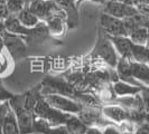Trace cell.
<instances>
[{"mask_svg": "<svg viewBox=\"0 0 149 134\" xmlns=\"http://www.w3.org/2000/svg\"><path fill=\"white\" fill-rule=\"evenodd\" d=\"M9 16H10V14H9V10H8L7 3L6 2H0V19L6 20Z\"/></svg>", "mask_w": 149, "mask_h": 134, "instance_id": "cell-23", "label": "cell"}, {"mask_svg": "<svg viewBox=\"0 0 149 134\" xmlns=\"http://www.w3.org/2000/svg\"><path fill=\"white\" fill-rule=\"evenodd\" d=\"M103 134H122L120 131V128L116 124H111V125H107L105 127L102 128Z\"/></svg>", "mask_w": 149, "mask_h": 134, "instance_id": "cell-22", "label": "cell"}, {"mask_svg": "<svg viewBox=\"0 0 149 134\" xmlns=\"http://www.w3.org/2000/svg\"><path fill=\"white\" fill-rule=\"evenodd\" d=\"M8 102L15 112L20 134H33L35 114L25 106V94L14 95Z\"/></svg>", "mask_w": 149, "mask_h": 134, "instance_id": "cell-1", "label": "cell"}, {"mask_svg": "<svg viewBox=\"0 0 149 134\" xmlns=\"http://www.w3.org/2000/svg\"><path fill=\"white\" fill-rule=\"evenodd\" d=\"M6 3H7L10 16H17L24 8L26 7L24 0H7Z\"/></svg>", "mask_w": 149, "mask_h": 134, "instance_id": "cell-20", "label": "cell"}, {"mask_svg": "<svg viewBox=\"0 0 149 134\" xmlns=\"http://www.w3.org/2000/svg\"><path fill=\"white\" fill-rule=\"evenodd\" d=\"M16 17H17L18 20L22 22L25 27H27V28H34V27H36L38 23L40 22V20L30 11L27 6L24 8Z\"/></svg>", "mask_w": 149, "mask_h": 134, "instance_id": "cell-16", "label": "cell"}, {"mask_svg": "<svg viewBox=\"0 0 149 134\" xmlns=\"http://www.w3.org/2000/svg\"><path fill=\"white\" fill-rule=\"evenodd\" d=\"M52 134H70V132L67 131L65 125H61V126L53 127Z\"/></svg>", "mask_w": 149, "mask_h": 134, "instance_id": "cell-25", "label": "cell"}, {"mask_svg": "<svg viewBox=\"0 0 149 134\" xmlns=\"http://www.w3.org/2000/svg\"><path fill=\"white\" fill-rule=\"evenodd\" d=\"M107 36L111 40L118 55L121 58L132 60V48L134 44L131 41L130 38L128 36H109V35Z\"/></svg>", "mask_w": 149, "mask_h": 134, "instance_id": "cell-10", "label": "cell"}, {"mask_svg": "<svg viewBox=\"0 0 149 134\" xmlns=\"http://www.w3.org/2000/svg\"><path fill=\"white\" fill-rule=\"evenodd\" d=\"M122 134H134L132 132H128V131H125V132H122Z\"/></svg>", "mask_w": 149, "mask_h": 134, "instance_id": "cell-33", "label": "cell"}, {"mask_svg": "<svg viewBox=\"0 0 149 134\" xmlns=\"http://www.w3.org/2000/svg\"><path fill=\"white\" fill-rule=\"evenodd\" d=\"M70 1H71V2H72V3H73V5H74V6H75V2H76L77 0H70Z\"/></svg>", "mask_w": 149, "mask_h": 134, "instance_id": "cell-34", "label": "cell"}, {"mask_svg": "<svg viewBox=\"0 0 149 134\" xmlns=\"http://www.w3.org/2000/svg\"><path fill=\"white\" fill-rule=\"evenodd\" d=\"M83 1H86V0H77V1L75 2V8L79 7V6H80V3H81V2H83ZM89 1H93V2L101 3V5H105V2H107V0H89Z\"/></svg>", "mask_w": 149, "mask_h": 134, "instance_id": "cell-29", "label": "cell"}, {"mask_svg": "<svg viewBox=\"0 0 149 134\" xmlns=\"http://www.w3.org/2000/svg\"><path fill=\"white\" fill-rule=\"evenodd\" d=\"M53 126L46 119L35 116L34 126H33V134H52Z\"/></svg>", "mask_w": 149, "mask_h": 134, "instance_id": "cell-19", "label": "cell"}, {"mask_svg": "<svg viewBox=\"0 0 149 134\" xmlns=\"http://www.w3.org/2000/svg\"><path fill=\"white\" fill-rule=\"evenodd\" d=\"M13 96H14V95H13L10 92H8L7 89L3 87L2 82H1V79H0V102L8 101V99H10Z\"/></svg>", "mask_w": 149, "mask_h": 134, "instance_id": "cell-21", "label": "cell"}, {"mask_svg": "<svg viewBox=\"0 0 149 134\" xmlns=\"http://www.w3.org/2000/svg\"><path fill=\"white\" fill-rule=\"evenodd\" d=\"M45 23L47 26L48 32L53 36H61L65 30V19L57 17V16L49 17L45 21Z\"/></svg>", "mask_w": 149, "mask_h": 134, "instance_id": "cell-14", "label": "cell"}, {"mask_svg": "<svg viewBox=\"0 0 149 134\" xmlns=\"http://www.w3.org/2000/svg\"><path fill=\"white\" fill-rule=\"evenodd\" d=\"M113 90L116 93L117 97H122V96H134L137 95L141 92L142 86H136V85H131L129 83L122 82V81H118V82L113 83ZM145 86V85H143Z\"/></svg>", "mask_w": 149, "mask_h": 134, "instance_id": "cell-12", "label": "cell"}, {"mask_svg": "<svg viewBox=\"0 0 149 134\" xmlns=\"http://www.w3.org/2000/svg\"><path fill=\"white\" fill-rule=\"evenodd\" d=\"M65 126L70 134H85L89 128V126H86L75 114H71L65 123Z\"/></svg>", "mask_w": 149, "mask_h": 134, "instance_id": "cell-15", "label": "cell"}, {"mask_svg": "<svg viewBox=\"0 0 149 134\" xmlns=\"http://www.w3.org/2000/svg\"><path fill=\"white\" fill-rule=\"evenodd\" d=\"M3 47H5V44H3V38L0 36V54H1V52H2Z\"/></svg>", "mask_w": 149, "mask_h": 134, "instance_id": "cell-32", "label": "cell"}, {"mask_svg": "<svg viewBox=\"0 0 149 134\" xmlns=\"http://www.w3.org/2000/svg\"><path fill=\"white\" fill-rule=\"evenodd\" d=\"M43 97L52 107L61 112H64V113L77 115L83 108V105L81 103H79L77 101H75L71 97L64 96V95L48 94V95H44Z\"/></svg>", "mask_w": 149, "mask_h": 134, "instance_id": "cell-6", "label": "cell"}, {"mask_svg": "<svg viewBox=\"0 0 149 134\" xmlns=\"http://www.w3.org/2000/svg\"><path fill=\"white\" fill-rule=\"evenodd\" d=\"M3 44L7 48L8 52L11 55L13 58L15 59H20L22 58L26 52H27V45L24 41L22 36H18L11 32H6L3 36Z\"/></svg>", "mask_w": 149, "mask_h": 134, "instance_id": "cell-9", "label": "cell"}, {"mask_svg": "<svg viewBox=\"0 0 149 134\" xmlns=\"http://www.w3.org/2000/svg\"><path fill=\"white\" fill-rule=\"evenodd\" d=\"M148 32L149 30L146 27L140 26V27L134 28L132 31H130L128 37L131 39V41L134 45H145L146 40H147V37H148Z\"/></svg>", "mask_w": 149, "mask_h": 134, "instance_id": "cell-18", "label": "cell"}, {"mask_svg": "<svg viewBox=\"0 0 149 134\" xmlns=\"http://www.w3.org/2000/svg\"><path fill=\"white\" fill-rule=\"evenodd\" d=\"M8 67V61L3 55L0 54V74H2Z\"/></svg>", "mask_w": 149, "mask_h": 134, "instance_id": "cell-26", "label": "cell"}, {"mask_svg": "<svg viewBox=\"0 0 149 134\" xmlns=\"http://www.w3.org/2000/svg\"><path fill=\"white\" fill-rule=\"evenodd\" d=\"M134 134H149V132L146 130V128H143L142 126H139L137 130H136Z\"/></svg>", "mask_w": 149, "mask_h": 134, "instance_id": "cell-31", "label": "cell"}, {"mask_svg": "<svg viewBox=\"0 0 149 134\" xmlns=\"http://www.w3.org/2000/svg\"><path fill=\"white\" fill-rule=\"evenodd\" d=\"M103 12L107 15L112 16V17L119 18V19H125V18L134 17V16L139 15L138 9L136 6L119 2V1H113V0L105 2Z\"/></svg>", "mask_w": 149, "mask_h": 134, "instance_id": "cell-7", "label": "cell"}, {"mask_svg": "<svg viewBox=\"0 0 149 134\" xmlns=\"http://www.w3.org/2000/svg\"><path fill=\"white\" fill-rule=\"evenodd\" d=\"M39 92L43 96L48 95V94H58V95L71 97L73 99L77 93V90L67 82L65 78H62V77L45 78L39 87Z\"/></svg>", "mask_w": 149, "mask_h": 134, "instance_id": "cell-4", "label": "cell"}, {"mask_svg": "<svg viewBox=\"0 0 149 134\" xmlns=\"http://www.w3.org/2000/svg\"><path fill=\"white\" fill-rule=\"evenodd\" d=\"M92 55L102 59L111 68L117 67V64H118L120 58V56L118 55L111 40L107 36V34L103 32V30L100 31V34H99L97 44H95V47L92 52Z\"/></svg>", "mask_w": 149, "mask_h": 134, "instance_id": "cell-2", "label": "cell"}, {"mask_svg": "<svg viewBox=\"0 0 149 134\" xmlns=\"http://www.w3.org/2000/svg\"><path fill=\"white\" fill-rule=\"evenodd\" d=\"M131 72L134 79L141 84L149 86V65L145 63L132 61L131 63Z\"/></svg>", "mask_w": 149, "mask_h": 134, "instance_id": "cell-13", "label": "cell"}, {"mask_svg": "<svg viewBox=\"0 0 149 134\" xmlns=\"http://www.w3.org/2000/svg\"><path fill=\"white\" fill-rule=\"evenodd\" d=\"M6 32H7V30H6V26H5V20L0 19V36L2 37Z\"/></svg>", "mask_w": 149, "mask_h": 134, "instance_id": "cell-30", "label": "cell"}, {"mask_svg": "<svg viewBox=\"0 0 149 134\" xmlns=\"http://www.w3.org/2000/svg\"><path fill=\"white\" fill-rule=\"evenodd\" d=\"M101 112L105 119L111 121L112 123L122 124L127 122L128 119V112L118 104H107L101 107Z\"/></svg>", "mask_w": 149, "mask_h": 134, "instance_id": "cell-11", "label": "cell"}, {"mask_svg": "<svg viewBox=\"0 0 149 134\" xmlns=\"http://www.w3.org/2000/svg\"><path fill=\"white\" fill-rule=\"evenodd\" d=\"M101 29L109 36H128L123 19H119L107 14H102L100 18Z\"/></svg>", "mask_w": 149, "mask_h": 134, "instance_id": "cell-8", "label": "cell"}, {"mask_svg": "<svg viewBox=\"0 0 149 134\" xmlns=\"http://www.w3.org/2000/svg\"><path fill=\"white\" fill-rule=\"evenodd\" d=\"M136 7L138 9L139 15H141L142 17L149 19V5H138Z\"/></svg>", "mask_w": 149, "mask_h": 134, "instance_id": "cell-24", "label": "cell"}, {"mask_svg": "<svg viewBox=\"0 0 149 134\" xmlns=\"http://www.w3.org/2000/svg\"><path fill=\"white\" fill-rule=\"evenodd\" d=\"M55 2H56V3H57V5H58L62 9H64V10H65L67 7H70V6H73V7H75L74 5H73V3H72L70 0H55Z\"/></svg>", "mask_w": 149, "mask_h": 134, "instance_id": "cell-27", "label": "cell"}, {"mask_svg": "<svg viewBox=\"0 0 149 134\" xmlns=\"http://www.w3.org/2000/svg\"><path fill=\"white\" fill-rule=\"evenodd\" d=\"M148 65H149V63H148Z\"/></svg>", "mask_w": 149, "mask_h": 134, "instance_id": "cell-35", "label": "cell"}, {"mask_svg": "<svg viewBox=\"0 0 149 134\" xmlns=\"http://www.w3.org/2000/svg\"><path fill=\"white\" fill-rule=\"evenodd\" d=\"M0 134H20L16 114L8 101L0 102Z\"/></svg>", "mask_w": 149, "mask_h": 134, "instance_id": "cell-5", "label": "cell"}, {"mask_svg": "<svg viewBox=\"0 0 149 134\" xmlns=\"http://www.w3.org/2000/svg\"><path fill=\"white\" fill-rule=\"evenodd\" d=\"M34 114H35V116L46 119L53 127L65 125L66 121L71 116V114H68V113H64V112H61L52 107L45 101L43 96L38 99L37 104L34 108Z\"/></svg>", "mask_w": 149, "mask_h": 134, "instance_id": "cell-3", "label": "cell"}, {"mask_svg": "<svg viewBox=\"0 0 149 134\" xmlns=\"http://www.w3.org/2000/svg\"><path fill=\"white\" fill-rule=\"evenodd\" d=\"M85 134H103V132H102V128H100V127L91 126L88 128Z\"/></svg>", "mask_w": 149, "mask_h": 134, "instance_id": "cell-28", "label": "cell"}, {"mask_svg": "<svg viewBox=\"0 0 149 134\" xmlns=\"http://www.w3.org/2000/svg\"><path fill=\"white\" fill-rule=\"evenodd\" d=\"M132 60L138 63H149V48L145 45H134L132 48Z\"/></svg>", "mask_w": 149, "mask_h": 134, "instance_id": "cell-17", "label": "cell"}]
</instances>
